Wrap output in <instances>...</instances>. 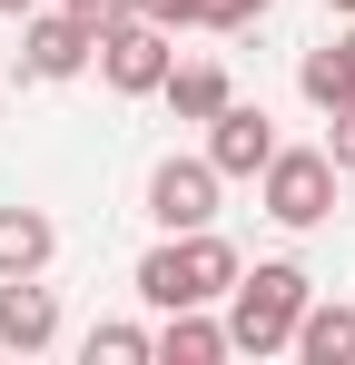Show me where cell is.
I'll return each mask as SVG.
<instances>
[{
	"label": "cell",
	"mask_w": 355,
	"mask_h": 365,
	"mask_svg": "<svg viewBox=\"0 0 355 365\" xmlns=\"http://www.w3.org/2000/svg\"><path fill=\"white\" fill-rule=\"evenodd\" d=\"M316 297V277L296 267V257H267V267H247L227 287V346L237 356H287L296 346V316Z\"/></svg>",
	"instance_id": "6da1fadb"
},
{
	"label": "cell",
	"mask_w": 355,
	"mask_h": 365,
	"mask_svg": "<svg viewBox=\"0 0 355 365\" xmlns=\"http://www.w3.org/2000/svg\"><path fill=\"white\" fill-rule=\"evenodd\" d=\"M237 277H247V257H237V247L217 237V227L158 237L148 257H138V297L158 306V316H168V306H217V297L237 287Z\"/></svg>",
	"instance_id": "7a4b0ae2"
},
{
	"label": "cell",
	"mask_w": 355,
	"mask_h": 365,
	"mask_svg": "<svg viewBox=\"0 0 355 365\" xmlns=\"http://www.w3.org/2000/svg\"><path fill=\"white\" fill-rule=\"evenodd\" d=\"M257 207H267L277 227H326V217H336V158H326V148H277V158L257 168Z\"/></svg>",
	"instance_id": "3957f363"
},
{
	"label": "cell",
	"mask_w": 355,
	"mask_h": 365,
	"mask_svg": "<svg viewBox=\"0 0 355 365\" xmlns=\"http://www.w3.org/2000/svg\"><path fill=\"white\" fill-rule=\"evenodd\" d=\"M178 69V30H158V20H118V30H99V79H109L118 99H158Z\"/></svg>",
	"instance_id": "277c9868"
},
{
	"label": "cell",
	"mask_w": 355,
	"mask_h": 365,
	"mask_svg": "<svg viewBox=\"0 0 355 365\" xmlns=\"http://www.w3.org/2000/svg\"><path fill=\"white\" fill-rule=\"evenodd\" d=\"M217 158L197 148V158H158L148 168V217L168 227V237H187V227H217Z\"/></svg>",
	"instance_id": "5b68a950"
},
{
	"label": "cell",
	"mask_w": 355,
	"mask_h": 365,
	"mask_svg": "<svg viewBox=\"0 0 355 365\" xmlns=\"http://www.w3.org/2000/svg\"><path fill=\"white\" fill-rule=\"evenodd\" d=\"M79 69H99V30L69 10H40L20 40V79H79Z\"/></svg>",
	"instance_id": "8992f818"
},
{
	"label": "cell",
	"mask_w": 355,
	"mask_h": 365,
	"mask_svg": "<svg viewBox=\"0 0 355 365\" xmlns=\"http://www.w3.org/2000/svg\"><path fill=\"white\" fill-rule=\"evenodd\" d=\"M207 158H217V178H257V168L277 158V119H267L257 99H227V109L207 119Z\"/></svg>",
	"instance_id": "52a82bcc"
},
{
	"label": "cell",
	"mask_w": 355,
	"mask_h": 365,
	"mask_svg": "<svg viewBox=\"0 0 355 365\" xmlns=\"http://www.w3.org/2000/svg\"><path fill=\"white\" fill-rule=\"evenodd\" d=\"M59 346V297L40 277H0V356H40Z\"/></svg>",
	"instance_id": "ba28073f"
},
{
	"label": "cell",
	"mask_w": 355,
	"mask_h": 365,
	"mask_svg": "<svg viewBox=\"0 0 355 365\" xmlns=\"http://www.w3.org/2000/svg\"><path fill=\"white\" fill-rule=\"evenodd\" d=\"M158 356H168V365H217V356H237V346H227V316L168 306V316H158Z\"/></svg>",
	"instance_id": "9c48e42d"
},
{
	"label": "cell",
	"mask_w": 355,
	"mask_h": 365,
	"mask_svg": "<svg viewBox=\"0 0 355 365\" xmlns=\"http://www.w3.org/2000/svg\"><path fill=\"white\" fill-rule=\"evenodd\" d=\"M158 99H168V109H178V119H187V128H207V119H217V109H227V99H237V89H227V60H178V69H168V89H158Z\"/></svg>",
	"instance_id": "30bf717a"
},
{
	"label": "cell",
	"mask_w": 355,
	"mask_h": 365,
	"mask_svg": "<svg viewBox=\"0 0 355 365\" xmlns=\"http://www.w3.org/2000/svg\"><path fill=\"white\" fill-rule=\"evenodd\" d=\"M59 257V227L40 207H0V277H40Z\"/></svg>",
	"instance_id": "8fae6325"
},
{
	"label": "cell",
	"mask_w": 355,
	"mask_h": 365,
	"mask_svg": "<svg viewBox=\"0 0 355 365\" xmlns=\"http://www.w3.org/2000/svg\"><path fill=\"white\" fill-rule=\"evenodd\" d=\"M296 356H306V365H355V306L306 297V316H296Z\"/></svg>",
	"instance_id": "7c38bea8"
},
{
	"label": "cell",
	"mask_w": 355,
	"mask_h": 365,
	"mask_svg": "<svg viewBox=\"0 0 355 365\" xmlns=\"http://www.w3.org/2000/svg\"><path fill=\"white\" fill-rule=\"evenodd\" d=\"M296 89H306L316 109H336V99H355V50H346V40L306 50V60H296Z\"/></svg>",
	"instance_id": "4fadbf2b"
},
{
	"label": "cell",
	"mask_w": 355,
	"mask_h": 365,
	"mask_svg": "<svg viewBox=\"0 0 355 365\" xmlns=\"http://www.w3.org/2000/svg\"><path fill=\"white\" fill-rule=\"evenodd\" d=\"M138 356H158V326H128V316L89 326V365H138Z\"/></svg>",
	"instance_id": "5bb4252c"
},
{
	"label": "cell",
	"mask_w": 355,
	"mask_h": 365,
	"mask_svg": "<svg viewBox=\"0 0 355 365\" xmlns=\"http://www.w3.org/2000/svg\"><path fill=\"white\" fill-rule=\"evenodd\" d=\"M277 0H187V20L197 30H247V20H267Z\"/></svg>",
	"instance_id": "9a60e30c"
},
{
	"label": "cell",
	"mask_w": 355,
	"mask_h": 365,
	"mask_svg": "<svg viewBox=\"0 0 355 365\" xmlns=\"http://www.w3.org/2000/svg\"><path fill=\"white\" fill-rule=\"evenodd\" d=\"M326 158H336V178H355V99L326 109Z\"/></svg>",
	"instance_id": "2e32d148"
},
{
	"label": "cell",
	"mask_w": 355,
	"mask_h": 365,
	"mask_svg": "<svg viewBox=\"0 0 355 365\" xmlns=\"http://www.w3.org/2000/svg\"><path fill=\"white\" fill-rule=\"evenodd\" d=\"M128 10H138V0H69V20H89V30H118Z\"/></svg>",
	"instance_id": "e0dca14e"
},
{
	"label": "cell",
	"mask_w": 355,
	"mask_h": 365,
	"mask_svg": "<svg viewBox=\"0 0 355 365\" xmlns=\"http://www.w3.org/2000/svg\"><path fill=\"white\" fill-rule=\"evenodd\" d=\"M138 20H158V30H187V0H138Z\"/></svg>",
	"instance_id": "ac0fdd59"
},
{
	"label": "cell",
	"mask_w": 355,
	"mask_h": 365,
	"mask_svg": "<svg viewBox=\"0 0 355 365\" xmlns=\"http://www.w3.org/2000/svg\"><path fill=\"white\" fill-rule=\"evenodd\" d=\"M326 10H336V20H355V0H326Z\"/></svg>",
	"instance_id": "d6986e66"
},
{
	"label": "cell",
	"mask_w": 355,
	"mask_h": 365,
	"mask_svg": "<svg viewBox=\"0 0 355 365\" xmlns=\"http://www.w3.org/2000/svg\"><path fill=\"white\" fill-rule=\"evenodd\" d=\"M0 10H40V0H0Z\"/></svg>",
	"instance_id": "ffe728a7"
},
{
	"label": "cell",
	"mask_w": 355,
	"mask_h": 365,
	"mask_svg": "<svg viewBox=\"0 0 355 365\" xmlns=\"http://www.w3.org/2000/svg\"><path fill=\"white\" fill-rule=\"evenodd\" d=\"M346 50H355V30H346Z\"/></svg>",
	"instance_id": "44dd1931"
}]
</instances>
